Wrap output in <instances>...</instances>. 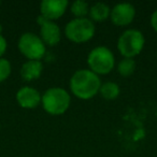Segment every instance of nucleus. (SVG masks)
Listing matches in <instances>:
<instances>
[{
  "label": "nucleus",
  "mask_w": 157,
  "mask_h": 157,
  "mask_svg": "<svg viewBox=\"0 0 157 157\" xmlns=\"http://www.w3.org/2000/svg\"><path fill=\"white\" fill-rule=\"evenodd\" d=\"M11 72H12V67L10 61L7 58L1 57L0 58V83L6 81L10 76Z\"/></svg>",
  "instance_id": "dca6fc26"
},
{
  "label": "nucleus",
  "mask_w": 157,
  "mask_h": 157,
  "mask_svg": "<svg viewBox=\"0 0 157 157\" xmlns=\"http://www.w3.org/2000/svg\"><path fill=\"white\" fill-rule=\"evenodd\" d=\"M136 70V61L133 58H123L117 65V71L122 76H130Z\"/></svg>",
  "instance_id": "2eb2a0df"
},
{
  "label": "nucleus",
  "mask_w": 157,
  "mask_h": 157,
  "mask_svg": "<svg viewBox=\"0 0 157 157\" xmlns=\"http://www.w3.org/2000/svg\"><path fill=\"white\" fill-rule=\"evenodd\" d=\"M151 26L157 33V10H155L151 15Z\"/></svg>",
  "instance_id": "a211bd4d"
},
{
  "label": "nucleus",
  "mask_w": 157,
  "mask_h": 157,
  "mask_svg": "<svg viewBox=\"0 0 157 157\" xmlns=\"http://www.w3.org/2000/svg\"><path fill=\"white\" fill-rule=\"evenodd\" d=\"M145 43L143 33L138 29H127L118 37L117 50L124 58H133L142 52Z\"/></svg>",
  "instance_id": "39448f33"
},
{
  "label": "nucleus",
  "mask_w": 157,
  "mask_h": 157,
  "mask_svg": "<svg viewBox=\"0 0 157 157\" xmlns=\"http://www.w3.org/2000/svg\"><path fill=\"white\" fill-rule=\"evenodd\" d=\"M37 23L40 26V38L45 45L54 46L59 43L61 39V30L56 23L46 20L42 15L38 16Z\"/></svg>",
  "instance_id": "0eeeda50"
},
{
  "label": "nucleus",
  "mask_w": 157,
  "mask_h": 157,
  "mask_svg": "<svg viewBox=\"0 0 157 157\" xmlns=\"http://www.w3.org/2000/svg\"><path fill=\"white\" fill-rule=\"evenodd\" d=\"M99 75L90 69H80L73 73L70 78L71 93L82 100H88L99 93L101 86Z\"/></svg>",
  "instance_id": "f257e3e1"
},
{
  "label": "nucleus",
  "mask_w": 157,
  "mask_h": 157,
  "mask_svg": "<svg viewBox=\"0 0 157 157\" xmlns=\"http://www.w3.org/2000/svg\"><path fill=\"white\" fill-rule=\"evenodd\" d=\"M87 65L90 70L95 72L97 75L108 74L115 66V57L113 52L107 46H96L88 54Z\"/></svg>",
  "instance_id": "7ed1b4c3"
},
{
  "label": "nucleus",
  "mask_w": 157,
  "mask_h": 157,
  "mask_svg": "<svg viewBox=\"0 0 157 157\" xmlns=\"http://www.w3.org/2000/svg\"><path fill=\"white\" fill-rule=\"evenodd\" d=\"M0 128H1V127H0Z\"/></svg>",
  "instance_id": "412c9836"
},
{
  "label": "nucleus",
  "mask_w": 157,
  "mask_h": 157,
  "mask_svg": "<svg viewBox=\"0 0 157 157\" xmlns=\"http://www.w3.org/2000/svg\"><path fill=\"white\" fill-rule=\"evenodd\" d=\"M121 93L120 86L118 84H116L115 82H105L102 83L99 90V94L101 95V97L107 100H113L118 97Z\"/></svg>",
  "instance_id": "ddd939ff"
},
{
  "label": "nucleus",
  "mask_w": 157,
  "mask_h": 157,
  "mask_svg": "<svg viewBox=\"0 0 157 157\" xmlns=\"http://www.w3.org/2000/svg\"><path fill=\"white\" fill-rule=\"evenodd\" d=\"M90 5L84 0H75L70 6L71 13L76 18H83L87 14H90Z\"/></svg>",
  "instance_id": "4468645a"
},
{
  "label": "nucleus",
  "mask_w": 157,
  "mask_h": 157,
  "mask_svg": "<svg viewBox=\"0 0 157 157\" xmlns=\"http://www.w3.org/2000/svg\"><path fill=\"white\" fill-rule=\"evenodd\" d=\"M43 72V63L41 60H27L21 68V76L24 81L30 82L37 80Z\"/></svg>",
  "instance_id": "9b49d317"
},
{
  "label": "nucleus",
  "mask_w": 157,
  "mask_h": 157,
  "mask_svg": "<svg viewBox=\"0 0 157 157\" xmlns=\"http://www.w3.org/2000/svg\"><path fill=\"white\" fill-rule=\"evenodd\" d=\"M0 6H1V2H0Z\"/></svg>",
  "instance_id": "aec40b11"
},
{
  "label": "nucleus",
  "mask_w": 157,
  "mask_h": 157,
  "mask_svg": "<svg viewBox=\"0 0 157 157\" xmlns=\"http://www.w3.org/2000/svg\"><path fill=\"white\" fill-rule=\"evenodd\" d=\"M20 52L28 60H41L45 55L46 46L40 36L33 33H25L17 42Z\"/></svg>",
  "instance_id": "423d86ee"
},
{
  "label": "nucleus",
  "mask_w": 157,
  "mask_h": 157,
  "mask_svg": "<svg viewBox=\"0 0 157 157\" xmlns=\"http://www.w3.org/2000/svg\"><path fill=\"white\" fill-rule=\"evenodd\" d=\"M1 33H2V26L0 25V35H1Z\"/></svg>",
  "instance_id": "6ab92c4d"
},
{
  "label": "nucleus",
  "mask_w": 157,
  "mask_h": 157,
  "mask_svg": "<svg viewBox=\"0 0 157 157\" xmlns=\"http://www.w3.org/2000/svg\"><path fill=\"white\" fill-rule=\"evenodd\" d=\"M68 6L67 0H43L40 3V15L54 22L65 14Z\"/></svg>",
  "instance_id": "1a4fd4ad"
},
{
  "label": "nucleus",
  "mask_w": 157,
  "mask_h": 157,
  "mask_svg": "<svg viewBox=\"0 0 157 157\" xmlns=\"http://www.w3.org/2000/svg\"><path fill=\"white\" fill-rule=\"evenodd\" d=\"M15 98L20 107L24 109H35L41 105L42 95L36 88L30 86H23L16 92Z\"/></svg>",
  "instance_id": "9d476101"
},
{
  "label": "nucleus",
  "mask_w": 157,
  "mask_h": 157,
  "mask_svg": "<svg viewBox=\"0 0 157 157\" xmlns=\"http://www.w3.org/2000/svg\"><path fill=\"white\" fill-rule=\"evenodd\" d=\"M7 40L5 39V37L2 35H0V58L3 56V54L7 51Z\"/></svg>",
  "instance_id": "f3484780"
},
{
  "label": "nucleus",
  "mask_w": 157,
  "mask_h": 157,
  "mask_svg": "<svg viewBox=\"0 0 157 157\" xmlns=\"http://www.w3.org/2000/svg\"><path fill=\"white\" fill-rule=\"evenodd\" d=\"M110 14L111 8L103 2H96L90 8V16L93 22H103L110 17Z\"/></svg>",
  "instance_id": "f8f14e48"
},
{
  "label": "nucleus",
  "mask_w": 157,
  "mask_h": 157,
  "mask_svg": "<svg viewBox=\"0 0 157 157\" xmlns=\"http://www.w3.org/2000/svg\"><path fill=\"white\" fill-rule=\"evenodd\" d=\"M71 97L61 87H51L42 94L41 105L44 111L51 115H61L70 107Z\"/></svg>",
  "instance_id": "f03ea898"
},
{
  "label": "nucleus",
  "mask_w": 157,
  "mask_h": 157,
  "mask_svg": "<svg viewBox=\"0 0 157 157\" xmlns=\"http://www.w3.org/2000/svg\"><path fill=\"white\" fill-rule=\"evenodd\" d=\"M136 16V9L130 3H117L111 9L110 18L115 26L124 27L132 23Z\"/></svg>",
  "instance_id": "6e6552de"
},
{
  "label": "nucleus",
  "mask_w": 157,
  "mask_h": 157,
  "mask_svg": "<svg viewBox=\"0 0 157 157\" xmlns=\"http://www.w3.org/2000/svg\"><path fill=\"white\" fill-rule=\"evenodd\" d=\"M96 27L90 18L74 17L67 23L65 27V35L73 43H84L94 37Z\"/></svg>",
  "instance_id": "20e7f679"
}]
</instances>
